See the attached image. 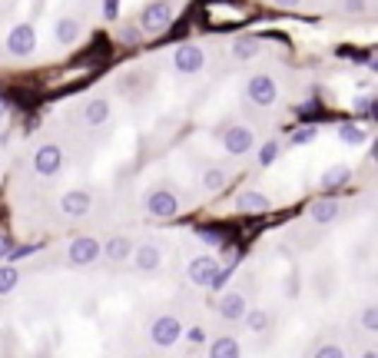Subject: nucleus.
<instances>
[{"instance_id": "1", "label": "nucleus", "mask_w": 378, "mask_h": 358, "mask_svg": "<svg viewBox=\"0 0 378 358\" xmlns=\"http://www.w3.org/2000/svg\"><path fill=\"white\" fill-rule=\"evenodd\" d=\"M107 0H0V66H30L64 60L90 44Z\"/></svg>"}]
</instances>
